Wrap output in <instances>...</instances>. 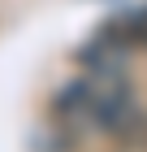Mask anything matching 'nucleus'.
Listing matches in <instances>:
<instances>
[{
  "label": "nucleus",
  "instance_id": "1",
  "mask_svg": "<svg viewBox=\"0 0 147 152\" xmlns=\"http://www.w3.org/2000/svg\"><path fill=\"white\" fill-rule=\"evenodd\" d=\"M104 39L117 44V48H147V4L121 13V18L108 26V35H104Z\"/></svg>",
  "mask_w": 147,
  "mask_h": 152
}]
</instances>
